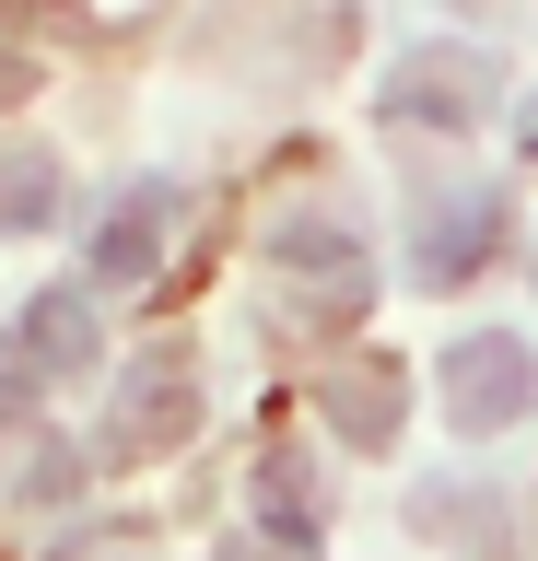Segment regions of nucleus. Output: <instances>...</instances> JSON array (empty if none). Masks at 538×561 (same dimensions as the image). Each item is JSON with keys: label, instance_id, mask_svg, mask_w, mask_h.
Returning a JSON list of instances; mask_svg holds the SVG:
<instances>
[{"label": "nucleus", "instance_id": "obj_1", "mask_svg": "<svg viewBox=\"0 0 538 561\" xmlns=\"http://www.w3.org/2000/svg\"><path fill=\"white\" fill-rule=\"evenodd\" d=\"M503 245V187H480V175H445V187H422V210H410V257H422L433 293H457V280H480V257Z\"/></svg>", "mask_w": 538, "mask_h": 561}, {"label": "nucleus", "instance_id": "obj_2", "mask_svg": "<svg viewBox=\"0 0 538 561\" xmlns=\"http://www.w3.org/2000/svg\"><path fill=\"white\" fill-rule=\"evenodd\" d=\"M527 398H538L527 340L480 328V340H457V351H445V421H457V433H503V421H527Z\"/></svg>", "mask_w": 538, "mask_h": 561}, {"label": "nucleus", "instance_id": "obj_3", "mask_svg": "<svg viewBox=\"0 0 538 561\" xmlns=\"http://www.w3.org/2000/svg\"><path fill=\"white\" fill-rule=\"evenodd\" d=\"M187 421H199V375H187V351H141L129 375H117L106 398V456H152V445H176Z\"/></svg>", "mask_w": 538, "mask_h": 561}, {"label": "nucleus", "instance_id": "obj_4", "mask_svg": "<svg viewBox=\"0 0 538 561\" xmlns=\"http://www.w3.org/2000/svg\"><path fill=\"white\" fill-rule=\"evenodd\" d=\"M480 105H492V59H480V47H410V59L387 70V117H410V129H468V117H480Z\"/></svg>", "mask_w": 538, "mask_h": 561}, {"label": "nucleus", "instance_id": "obj_5", "mask_svg": "<svg viewBox=\"0 0 538 561\" xmlns=\"http://www.w3.org/2000/svg\"><path fill=\"white\" fill-rule=\"evenodd\" d=\"M270 257H282V270H305V293H317V305H340V316L375 293L363 234H352V222H317V210H305V222H282V234H270Z\"/></svg>", "mask_w": 538, "mask_h": 561}, {"label": "nucleus", "instance_id": "obj_6", "mask_svg": "<svg viewBox=\"0 0 538 561\" xmlns=\"http://www.w3.org/2000/svg\"><path fill=\"white\" fill-rule=\"evenodd\" d=\"M317 410H328V433H340V445L375 456V445L398 433V410H410V375H398V363H375V351H363V363H328Z\"/></svg>", "mask_w": 538, "mask_h": 561}, {"label": "nucleus", "instance_id": "obj_7", "mask_svg": "<svg viewBox=\"0 0 538 561\" xmlns=\"http://www.w3.org/2000/svg\"><path fill=\"white\" fill-rule=\"evenodd\" d=\"M94 363V293H36L12 316V375L47 386V375H82Z\"/></svg>", "mask_w": 538, "mask_h": 561}, {"label": "nucleus", "instance_id": "obj_8", "mask_svg": "<svg viewBox=\"0 0 538 561\" xmlns=\"http://www.w3.org/2000/svg\"><path fill=\"white\" fill-rule=\"evenodd\" d=\"M164 222H176V199H164V187H129V199L106 210V234H94V280H106V293L152 280L164 270Z\"/></svg>", "mask_w": 538, "mask_h": 561}, {"label": "nucleus", "instance_id": "obj_9", "mask_svg": "<svg viewBox=\"0 0 538 561\" xmlns=\"http://www.w3.org/2000/svg\"><path fill=\"white\" fill-rule=\"evenodd\" d=\"M59 222V152L0 140V234H47Z\"/></svg>", "mask_w": 538, "mask_h": 561}, {"label": "nucleus", "instance_id": "obj_10", "mask_svg": "<svg viewBox=\"0 0 538 561\" xmlns=\"http://www.w3.org/2000/svg\"><path fill=\"white\" fill-rule=\"evenodd\" d=\"M12 94H36V70H24V59H0V105H12Z\"/></svg>", "mask_w": 538, "mask_h": 561}, {"label": "nucleus", "instance_id": "obj_11", "mask_svg": "<svg viewBox=\"0 0 538 561\" xmlns=\"http://www.w3.org/2000/svg\"><path fill=\"white\" fill-rule=\"evenodd\" d=\"M527 164H538V117H527Z\"/></svg>", "mask_w": 538, "mask_h": 561}]
</instances>
